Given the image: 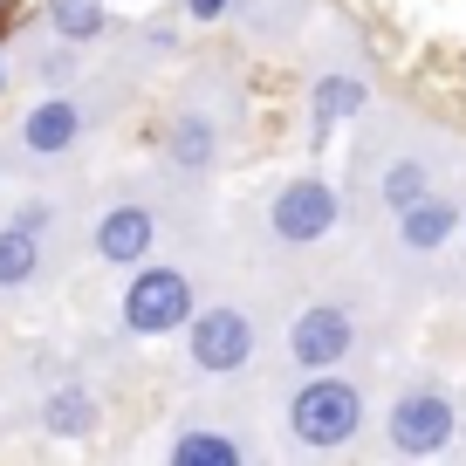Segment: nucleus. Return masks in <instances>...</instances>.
Here are the masks:
<instances>
[{"label": "nucleus", "instance_id": "obj_1", "mask_svg": "<svg viewBox=\"0 0 466 466\" xmlns=\"http://www.w3.org/2000/svg\"><path fill=\"white\" fill-rule=\"evenodd\" d=\"M357 432H364V391L350 378L309 370V378L289 391V439L302 452H343Z\"/></svg>", "mask_w": 466, "mask_h": 466}, {"label": "nucleus", "instance_id": "obj_2", "mask_svg": "<svg viewBox=\"0 0 466 466\" xmlns=\"http://www.w3.org/2000/svg\"><path fill=\"white\" fill-rule=\"evenodd\" d=\"M116 309H124V329H131V336H172V329H186V322L199 316V295H192L186 268L145 261V268H131Z\"/></svg>", "mask_w": 466, "mask_h": 466}, {"label": "nucleus", "instance_id": "obj_3", "mask_svg": "<svg viewBox=\"0 0 466 466\" xmlns=\"http://www.w3.org/2000/svg\"><path fill=\"white\" fill-rule=\"evenodd\" d=\"M452 432H460V411H452V398L439 384H411L384 411V439H391L398 460H432V452L452 446Z\"/></svg>", "mask_w": 466, "mask_h": 466}, {"label": "nucleus", "instance_id": "obj_4", "mask_svg": "<svg viewBox=\"0 0 466 466\" xmlns=\"http://www.w3.org/2000/svg\"><path fill=\"white\" fill-rule=\"evenodd\" d=\"M254 316L248 309H233V302H213L199 309V316L186 322V357L192 370H206V378H240V370L254 364Z\"/></svg>", "mask_w": 466, "mask_h": 466}, {"label": "nucleus", "instance_id": "obj_5", "mask_svg": "<svg viewBox=\"0 0 466 466\" xmlns=\"http://www.w3.org/2000/svg\"><path fill=\"white\" fill-rule=\"evenodd\" d=\"M336 219H343V192L329 186V178H289V186L268 199V233H275L281 248H316V240H329Z\"/></svg>", "mask_w": 466, "mask_h": 466}, {"label": "nucleus", "instance_id": "obj_6", "mask_svg": "<svg viewBox=\"0 0 466 466\" xmlns=\"http://www.w3.org/2000/svg\"><path fill=\"white\" fill-rule=\"evenodd\" d=\"M357 343V316L343 302H309L302 316L289 322V364L295 370H336Z\"/></svg>", "mask_w": 466, "mask_h": 466}, {"label": "nucleus", "instance_id": "obj_7", "mask_svg": "<svg viewBox=\"0 0 466 466\" xmlns=\"http://www.w3.org/2000/svg\"><path fill=\"white\" fill-rule=\"evenodd\" d=\"M89 248H96L103 268H145L151 248H158V213H151V206H137V199L103 206L96 233H89Z\"/></svg>", "mask_w": 466, "mask_h": 466}, {"label": "nucleus", "instance_id": "obj_8", "mask_svg": "<svg viewBox=\"0 0 466 466\" xmlns=\"http://www.w3.org/2000/svg\"><path fill=\"white\" fill-rule=\"evenodd\" d=\"M370 103V83L357 69H329L316 76V96H309V137H316V151L336 137V124H350V116H364Z\"/></svg>", "mask_w": 466, "mask_h": 466}, {"label": "nucleus", "instance_id": "obj_9", "mask_svg": "<svg viewBox=\"0 0 466 466\" xmlns=\"http://www.w3.org/2000/svg\"><path fill=\"white\" fill-rule=\"evenodd\" d=\"M83 137V103L76 96H42L28 116H21V151H35V158H62V151Z\"/></svg>", "mask_w": 466, "mask_h": 466}, {"label": "nucleus", "instance_id": "obj_10", "mask_svg": "<svg viewBox=\"0 0 466 466\" xmlns=\"http://www.w3.org/2000/svg\"><path fill=\"white\" fill-rule=\"evenodd\" d=\"M452 233H460V199H446V192H425L398 213V248L405 254H439Z\"/></svg>", "mask_w": 466, "mask_h": 466}, {"label": "nucleus", "instance_id": "obj_11", "mask_svg": "<svg viewBox=\"0 0 466 466\" xmlns=\"http://www.w3.org/2000/svg\"><path fill=\"white\" fill-rule=\"evenodd\" d=\"M219 145H227V131H219L206 110H178L172 124H165V158H172L178 172H213Z\"/></svg>", "mask_w": 466, "mask_h": 466}, {"label": "nucleus", "instance_id": "obj_12", "mask_svg": "<svg viewBox=\"0 0 466 466\" xmlns=\"http://www.w3.org/2000/svg\"><path fill=\"white\" fill-rule=\"evenodd\" d=\"M165 460L172 466H240L248 446H240L233 432H219V425H178L172 446H165Z\"/></svg>", "mask_w": 466, "mask_h": 466}, {"label": "nucleus", "instance_id": "obj_13", "mask_svg": "<svg viewBox=\"0 0 466 466\" xmlns=\"http://www.w3.org/2000/svg\"><path fill=\"white\" fill-rule=\"evenodd\" d=\"M42 425L56 439H83V432H96V425H103V405L83 391V384H62V391L42 398Z\"/></svg>", "mask_w": 466, "mask_h": 466}, {"label": "nucleus", "instance_id": "obj_14", "mask_svg": "<svg viewBox=\"0 0 466 466\" xmlns=\"http://www.w3.org/2000/svg\"><path fill=\"white\" fill-rule=\"evenodd\" d=\"M42 275V233L35 227H0V289H28Z\"/></svg>", "mask_w": 466, "mask_h": 466}, {"label": "nucleus", "instance_id": "obj_15", "mask_svg": "<svg viewBox=\"0 0 466 466\" xmlns=\"http://www.w3.org/2000/svg\"><path fill=\"white\" fill-rule=\"evenodd\" d=\"M48 28H56V42H96L110 28V7L103 0H48Z\"/></svg>", "mask_w": 466, "mask_h": 466}, {"label": "nucleus", "instance_id": "obj_16", "mask_svg": "<svg viewBox=\"0 0 466 466\" xmlns=\"http://www.w3.org/2000/svg\"><path fill=\"white\" fill-rule=\"evenodd\" d=\"M425 192H432V165L411 158V151L378 178V206H384V213H405V206H411V199H425Z\"/></svg>", "mask_w": 466, "mask_h": 466}, {"label": "nucleus", "instance_id": "obj_17", "mask_svg": "<svg viewBox=\"0 0 466 466\" xmlns=\"http://www.w3.org/2000/svg\"><path fill=\"white\" fill-rule=\"evenodd\" d=\"M233 7H240V0H186V15H192V21H227Z\"/></svg>", "mask_w": 466, "mask_h": 466}, {"label": "nucleus", "instance_id": "obj_18", "mask_svg": "<svg viewBox=\"0 0 466 466\" xmlns=\"http://www.w3.org/2000/svg\"><path fill=\"white\" fill-rule=\"evenodd\" d=\"M35 76H42V83H62V76H69V56H62V48L48 56L42 48V56H35Z\"/></svg>", "mask_w": 466, "mask_h": 466}, {"label": "nucleus", "instance_id": "obj_19", "mask_svg": "<svg viewBox=\"0 0 466 466\" xmlns=\"http://www.w3.org/2000/svg\"><path fill=\"white\" fill-rule=\"evenodd\" d=\"M48 219H56V213H48V199H28V206H21V227H35V233H42Z\"/></svg>", "mask_w": 466, "mask_h": 466}, {"label": "nucleus", "instance_id": "obj_20", "mask_svg": "<svg viewBox=\"0 0 466 466\" xmlns=\"http://www.w3.org/2000/svg\"><path fill=\"white\" fill-rule=\"evenodd\" d=\"M0 89H7V48H0Z\"/></svg>", "mask_w": 466, "mask_h": 466}]
</instances>
